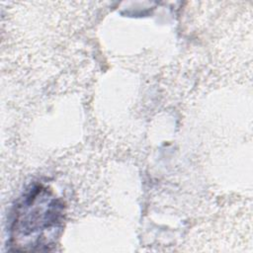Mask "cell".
<instances>
[{"mask_svg": "<svg viewBox=\"0 0 253 253\" xmlns=\"http://www.w3.org/2000/svg\"><path fill=\"white\" fill-rule=\"evenodd\" d=\"M61 203L43 188L34 189L18 205L11 243L16 251L49 250L62 224Z\"/></svg>", "mask_w": 253, "mask_h": 253, "instance_id": "cell-1", "label": "cell"}]
</instances>
